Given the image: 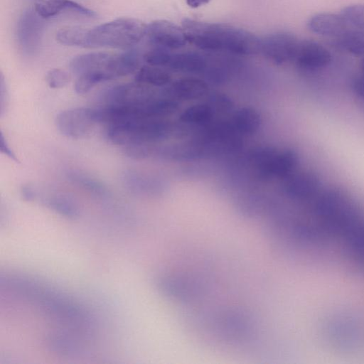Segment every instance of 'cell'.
I'll list each match as a JSON object with an SVG mask.
<instances>
[{
	"instance_id": "1",
	"label": "cell",
	"mask_w": 364,
	"mask_h": 364,
	"mask_svg": "<svg viewBox=\"0 0 364 364\" xmlns=\"http://www.w3.org/2000/svg\"><path fill=\"white\" fill-rule=\"evenodd\" d=\"M146 28L138 19L119 18L90 29L61 28L56 33V40L69 46L127 48L137 44L145 36Z\"/></svg>"
},
{
	"instance_id": "2",
	"label": "cell",
	"mask_w": 364,
	"mask_h": 364,
	"mask_svg": "<svg viewBox=\"0 0 364 364\" xmlns=\"http://www.w3.org/2000/svg\"><path fill=\"white\" fill-rule=\"evenodd\" d=\"M188 41L205 51H227L237 55L260 52V39L242 28L191 18L182 21Z\"/></svg>"
},
{
	"instance_id": "3",
	"label": "cell",
	"mask_w": 364,
	"mask_h": 364,
	"mask_svg": "<svg viewBox=\"0 0 364 364\" xmlns=\"http://www.w3.org/2000/svg\"><path fill=\"white\" fill-rule=\"evenodd\" d=\"M314 212L327 234L345 237L360 219L358 204L346 191L338 187L328 188L317 197Z\"/></svg>"
},
{
	"instance_id": "4",
	"label": "cell",
	"mask_w": 364,
	"mask_h": 364,
	"mask_svg": "<svg viewBox=\"0 0 364 364\" xmlns=\"http://www.w3.org/2000/svg\"><path fill=\"white\" fill-rule=\"evenodd\" d=\"M173 126L166 118L138 119L109 124L107 136L117 145L151 144L166 139Z\"/></svg>"
},
{
	"instance_id": "5",
	"label": "cell",
	"mask_w": 364,
	"mask_h": 364,
	"mask_svg": "<svg viewBox=\"0 0 364 364\" xmlns=\"http://www.w3.org/2000/svg\"><path fill=\"white\" fill-rule=\"evenodd\" d=\"M249 161L260 179L286 178L296 171L299 156L290 148L277 149L266 146L253 149L249 155Z\"/></svg>"
},
{
	"instance_id": "6",
	"label": "cell",
	"mask_w": 364,
	"mask_h": 364,
	"mask_svg": "<svg viewBox=\"0 0 364 364\" xmlns=\"http://www.w3.org/2000/svg\"><path fill=\"white\" fill-rule=\"evenodd\" d=\"M97 124L95 109L77 107L59 112L55 124L60 132L66 137L82 139L88 135Z\"/></svg>"
},
{
	"instance_id": "7",
	"label": "cell",
	"mask_w": 364,
	"mask_h": 364,
	"mask_svg": "<svg viewBox=\"0 0 364 364\" xmlns=\"http://www.w3.org/2000/svg\"><path fill=\"white\" fill-rule=\"evenodd\" d=\"M299 41L291 33L276 32L260 39V52L272 63L284 65L294 60Z\"/></svg>"
},
{
	"instance_id": "8",
	"label": "cell",
	"mask_w": 364,
	"mask_h": 364,
	"mask_svg": "<svg viewBox=\"0 0 364 364\" xmlns=\"http://www.w3.org/2000/svg\"><path fill=\"white\" fill-rule=\"evenodd\" d=\"M145 36L154 48L169 50L180 49L188 42L184 29L166 20H157L148 24Z\"/></svg>"
},
{
	"instance_id": "9",
	"label": "cell",
	"mask_w": 364,
	"mask_h": 364,
	"mask_svg": "<svg viewBox=\"0 0 364 364\" xmlns=\"http://www.w3.org/2000/svg\"><path fill=\"white\" fill-rule=\"evenodd\" d=\"M151 86L138 82H128L115 85L105 95L107 105H141L156 96Z\"/></svg>"
},
{
	"instance_id": "10",
	"label": "cell",
	"mask_w": 364,
	"mask_h": 364,
	"mask_svg": "<svg viewBox=\"0 0 364 364\" xmlns=\"http://www.w3.org/2000/svg\"><path fill=\"white\" fill-rule=\"evenodd\" d=\"M284 191L291 200H309L318 195L321 187L320 176L311 171H294L284 178Z\"/></svg>"
},
{
	"instance_id": "11",
	"label": "cell",
	"mask_w": 364,
	"mask_h": 364,
	"mask_svg": "<svg viewBox=\"0 0 364 364\" xmlns=\"http://www.w3.org/2000/svg\"><path fill=\"white\" fill-rule=\"evenodd\" d=\"M40 17L36 11L28 10L18 19L16 38L25 54H33L39 48L43 31V23Z\"/></svg>"
},
{
	"instance_id": "12",
	"label": "cell",
	"mask_w": 364,
	"mask_h": 364,
	"mask_svg": "<svg viewBox=\"0 0 364 364\" xmlns=\"http://www.w3.org/2000/svg\"><path fill=\"white\" fill-rule=\"evenodd\" d=\"M331 55L322 45L310 40L299 41L294 62L303 71H316L326 68Z\"/></svg>"
},
{
	"instance_id": "13",
	"label": "cell",
	"mask_w": 364,
	"mask_h": 364,
	"mask_svg": "<svg viewBox=\"0 0 364 364\" xmlns=\"http://www.w3.org/2000/svg\"><path fill=\"white\" fill-rule=\"evenodd\" d=\"M162 291L176 301H194L204 294L203 287L191 278L168 276L160 280Z\"/></svg>"
},
{
	"instance_id": "14",
	"label": "cell",
	"mask_w": 364,
	"mask_h": 364,
	"mask_svg": "<svg viewBox=\"0 0 364 364\" xmlns=\"http://www.w3.org/2000/svg\"><path fill=\"white\" fill-rule=\"evenodd\" d=\"M114 54L93 52L77 55L70 61L69 67L72 73L77 76L90 71H102L111 78L115 79L113 74Z\"/></svg>"
},
{
	"instance_id": "15",
	"label": "cell",
	"mask_w": 364,
	"mask_h": 364,
	"mask_svg": "<svg viewBox=\"0 0 364 364\" xmlns=\"http://www.w3.org/2000/svg\"><path fill=\"white\" fill-rule=\"evenodd\" d=\"M208 85L205 81L196 77H184L171 82L164 95L173 99L193 100L208 94Z\"/></svg>"
},
{
	"instance_id": "16",
	"label": "cell",
	"mask_w": 364,
	"mask_h": 364,
	"mask_svg": "<svg viewBox=\"0 0 364 364\" xmlns=\"http://www.w3.org/2000/svg\"><path fill=\"white\" fill-rule=\"evenodd\" d=\"M348 26L341 14H316L312 16L307 22V27L311 32L321 36L335 38L347 31Z\"/></svg>"
},
{
	"instance_id": "17",
	"label": "cell",
	"mask_w": 364,
	"mask_h": 364,
	"mask_svg": "<svg viewBox=\"0 0 364 364\" xmlns=\"http://www.w3.org/2000/svg\"><path fill=\"white\" fill-rule=\"evenodd\" d=\"M35 11L43 18L59 14L63 11H72L80 15L94 17V11L71 0H35Z\"/></svg>"
},
{
	"instance_id": "18",
	"label": "cell",
	"mask_w": 364,
	"mask_h": 364,
	"mask_svg": "<svg viewBox=\"0 0 364 364\" xmlns=\"http://www.w3.org/2000/svg\"><path fill=\"white\" fill-rule=\"evenodd\" d=\"M230 122L240 135L251 136L258 132L262 121L257 109L251 107H244L234 112Z\"/></svg>"
},
{
	"instance_id": "19",
	"label": "cell",
	"mask_w": 364,
	"mask_h": 364,
	"mask_svg": "<svg viewBox=\"0 0 364 364\" xmlns=\"http://www.w3.org/2000/svg\"><path fill=\"white\" fill-rule=\"evenodd\" d=\"M206 58L201 54L193 51L171 54L168 68L171 70L186 73H200L207 68Z\"/></svg>"
},
{
	"instance_id": "20",
	"label": "cell",
	"mask_w": 364,
	"mask_h": 364,
	"mask_svg": "<svg viewBox=\"0 0 364 364\" xmlns=\"http://www.w3.org/2000/svg\"><path fill=\"white\" fill-rule=\"evenodd\" d=\"M134 80L151 87H161L169 85L172 77L170 73L162 67L148 65L138 70Z\"/></svg>"
},
{
	"instance_id": "21",
	"label": "cell",
	"mask_w": 364,
	"mask_h": 364,
	"mask_svg": "<svg viewBox=\"0 0 364 364\" xmlns=\"http://www.w3.org/2000/svg\"><path fill=\"white\" fill-rule=\"evenodd\" d=\"M215 114L208 103L196 104L184 109L179 120L187 124L206 126L210 124Z\"/></svg>"
},
{
	"instance_id": "22",
	"label": "cell",
	"mask_w": 364,
	"mask_h": 364,
	"mask_svg": "<svg viewBox=\"0 0 364 364\" xmlns=\"http://www.w3.org/2000/svg\"><path fill=\"white\" fill-rule=\"evenodd\" d=\"M334 44L350 54L364 57V31L348 29L336 38Z\"/></svg>"
},
{
	"instance_id": "23",
	"label": "cell",
	"mask_w": 364,
	"mask_h": 364,
	"mask_svg": "<svg viewBox=\"0 0 364 364\" xmlns=\"http://www.w3.org/2000/svg\"><path fill=\"white\" fill-rule=\"evenodd\" d=\"M43 203L50 209L68 217L78 214V207L75 200L63 193H54L44 196Z\"/></svg>"
},
{
	"instance_id": "24",
	"label": "cell",
	"mask_w": 364,
	"mask_h": 364,
	"mask_svg": "<svg viewBox=\"0 0 364 364\" xmlns=\"http://www.w3.org/2000/svg\"><path fill=\"white\" fill-rule=\"evenodd\" d=\"M111 80L110 77L102 71H90L77 76L75 90L78 94H85L97 84Z\"/></svg>"
},
{
	"instance_id": "25",
	"label": "cell",
	"mask_w": 364,
	"mask_h": 364,
	"mask_svg": "<svg viewBox=\"0 0 364 364\" xmlns=\"http://www.w3.org/2000/svg\"><path fill=\"white\" fill-rule=\"evenodd\" d=\"M68 177L73 183L97 195H103L105 193V186L99 181L85 173L72 171L68 174Z\"/></svg>"
},
{
	"instance_id": "26",
	"label": "cell",
	"mask_w": 364,
	"mask_h": 364,
	"mask_svg": "<svg viewBox=\"0 0 364 364\" xmlns=\"http://www.w3.org/2000/svg\"><path fill=\"white\" fill-rule=\"evenodd\" d=\"M341 14L349 26L364 31V5L346 6L341 11Z\"/></svg>"
},
{
	"instance_id": "27",
	"label": "cell",
	"mask_w": 364,
	"mask_h": 364,
	"mask_svg": "<svg viewBox=\"0 0 364 364\" xmlns=\"http://www.w3.org/2000/svg\"><path fill=\"white\" fill-rule=\"evenodd\" d=\"M171 54L172 53L169 50L154 48L144 54V59L148 65L167 67L170 62Z\"/></svg>"
},
{
	"instance_id": "28",
	"label": "cell",
	"mask_w": 364,
	"mask_h": 364,
	"mask_svg": "<svg viewBox=\"0 0 364 364\" xmlns=\"http://www.w3.org/2000/svg\"><path fill=\"white\" fill-rule=\"evenodd\" d=\"M208 103L215 112L225 113L233 107V102L227 95L217 92L209 97Z\"/></svg>"
},
{
	"instance_id": "29",
	"label": "cell",
	"mask_w": 364,
	"mask_h": 364,
	"mask_svg": "<svg viewBox=\"0 0 364 364\" xmlns=\"http://www.w3.org/2000/svg\"><path fill=\"white\" fill-rule=\"evenodd\" d=\"M46 80L50 87L60 88L65 86L70 82V77L66 71L59 68H54L47 73Z\"/></svg>"
},
{
	"instance_id": "30",
	"label": "cell",
	"mask_w": 364,
	"mask_h": 364,
	"mask_svg": "<svg viewBox=\"0 0 364 364\" xmlns=\"http://www.w3.org/2000/svg\"><path fill=\"white\" fill-rule=\"evenodd\" d=\"M350 89L353 93L364 102V74L355 76L350 81Z\"/></svg>"
},
{
	"instance_id": "31",
	"label": "cell",
	"mask_w": 364,
	"mask_h": 364,
	"mask_svg": "<svg viewBox=\"0 0 364 364\" xmlns=\"http://www.w3.org/2000/svg\"><path fill=\"white\" fill-rule=\"evenodd\" d=\"M21 193L22 197L28 201L35 200L38 196V192L35 187L29 184L21 186Z\"/></svg>"
},
{
	"instance_id": "32",
	"label": "cell",
	"mask_w": 364,
	"mask_h": 364,
	"mask_svg": "<svg viewBox=\"0 0 364 364\" xmlns=\"http://www.w3.org/2000/svg\"><path fill=\"white\" fill-rule=\"evenodd\" d=\"M0 149L2 153L9 157L11 159L15 161H18L14 153L12 150H11L10 147L7 144L6 141L5 140V138L2 134H1L0 136Z\"/></svg>"
},
{
	"instance_id": "33",
	"label": "cell",
	"mask_w": 364,
	"mask_h": 364,
	"mask_svg": "<svg viewBox=\"0 0 364 364\" xmlns=\"http://www.w3.org/2000/svg\"><path fill=\"white\" fill-rule=\"evenodd\" d=\"M210 0H186V4L191 8H198L208 4Z\"/></svg>"
},
{
	"instance_id": "34",
	"label": "cell",
	"mask_w": 364,
	"mask_h": 364,
	"mask_svg": "<svg viewBox=\"0 0 364 364\" xmlns=\"http://www.w3.org/2000/svg\"><path fill=\"white\" fill-rule=\"evenodd\" d=\"M360 67H361V70H362V73L364 74V58L362 60V62H361V64H360Z\"/></svg>"
}]
</instances>
